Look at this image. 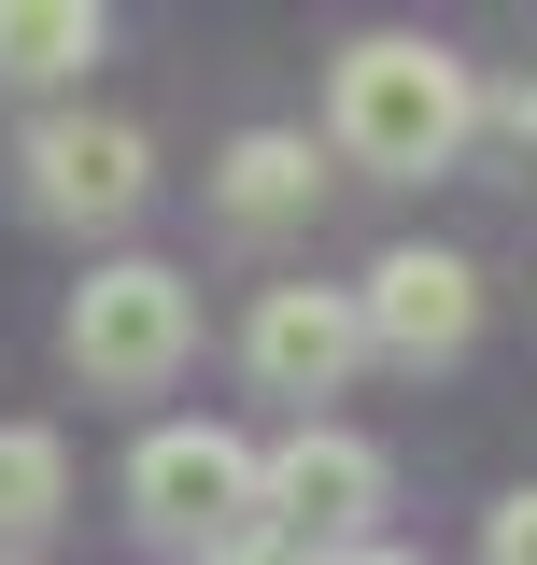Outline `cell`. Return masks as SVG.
<instances>
[{
    "instance_id": "obj_1",
    "label": "cell",
    "mask_w": 537,
    "mask_h": 565,
    "mask_svg": "<svg viewBox=\"0 0 537 565\" xmlns=\"http://www.w3.org/2000/svg\"><path fill=\"white\" fill-rule=\"evenodd\" d=\"M481 128V85L453 43H354L326 85V141L354 170H382V184H424V170H453Z\"/></svg>"
},
{
    "instance_id": "obj_2",
    "label": "cell",
    "mask_w": 537,
    "mask_h": 565,
    "mask_svg": "<svg viewBox=\"0 0 537 565\" xmlns=\"http://www.w3.org/2000/svg\"><path fill=\"white\" fill-rule=\"evenodd\" d=\"M128 509L170 537V552H227V537H255L268 523V452L255 438H227V424H156L128 467Z\"/></svg>"
},
{
    "instance_id": "obj_3",
    "label": "cell",
    "mask_w": 537,
    "mask_h": 565,
    "mask_svg": "<svg viewBox=\"0 0 537 565\" xmlns=\"http://www.w3.org/2000/svg\"><path fill=\"white\" fill-rule=\"evenodd\" d=\"M185 353H199V297H185V269H156V255H114V269L71 297V367L99 396H156Z\"/></svg>"
},
{
    "instance_id": "obj_4",
    "label": "cell",
    "mask_w": 537,
    "mask_h": 565,
    "mask_svg": "<svg viewBox=\"0 0 537 565\" xmlns=\"http://www.w3.org/2000/svg\"><path fill=\"white\" fill-rule=\"evenodd\" d=\"M368 509H382V452L354 438V424H297L283 452H268V523L283 537H312V552H368Z\"/></svg>"
},
{
    "instance_id": "obj_5",
    "label": "cell",
    "mask_w": 537,
    "mask_h": 565,
    "mask_svg": "<svg viewBox=\"0 0 537 565\" xmlns=\"http://www.w3.org/2000/svg\"><path fill=\"white\" fill-rule=\"evenodd\" d=\"M29 199L57 212V226H128V212L156 199V156H141V128H114V114H43V128H29Z\"/></svg>"
},
{
    "instance_id": "obj_6",
    "label": "cell",
    "mask_w": 537,
    "mask_h": 565,
    "mask_svg": "<svg viewBox=\"0 0 537 565\" xmlns=\"http://www.w3.org/2000/svg\"><path fill=\"white\" fill-rule=\"evenodd\" d=\"M354 311H368V340H382V353L439 367V353H467V326H481V269H467V255H439V241H397L382 269L354 282Z\"/></svg>"
},
{
    "instance_id": "obj_7",
    "label": "cell",
    "mask_w": 537,
    "mask_h": 565,
    "mask_svg": "<svg viewBox=\"0 0 537 565\" xmlns=\"http://www.w3.org/2000/svg\"><path fill=\"white\" fill-rule=\"evenodd\" d=\"M255 382L268 396H297V411H312V396H339V382H354V353H368V311H354V297H339V282H283V297H268L255 311Z\"/></svg>"
},
{
    "instance_id": "obj_8",
    "label": "cell",
    "mask_w": 537,
    "mask_h": 565,
    "mask_svg": "<svg viewBox=\"0 0 537 565\" xmlns=\"http://www.w3.org/2000/svg\"><path fill=\"white\" fill-rule=\"evenodd\" d=\"M312 184H326V170H312V141H297V128H241V141H227V212H241V226L312 212Z\"/></svg>"
},
{
    "instance_id": "obj_9",
    "label": "cell",
    "mask_w": 537,
    "mask_h": 565,
    "mask_svg": "<svg viewBox=\"0 0 537 565\" xmlns=\"http://www.w3.org/2000/svg\"><path fill=\"white\" fill-rule=\"evenodd\" d=\"M99 57V14L85 0H0V85H57Z\"/></svg>"
},
{
    "instance_id": "obj_10",
    "label": "cell",
    "mask_w": 537,
    "mask_h": 565,
    "mask_svg": "<svg viewBox=\"0 0 537 565\" xmlns=\"http://www.w3.org/2000/svg\"><path fill=\"white\" fill-rule=\"evenodd\" d=\"M57 509H71V452L43 424H0V537H43Z\"/></svg>"
},
{
    "instance_id": "obj_11",
    "label": "cell",
    "mask_w": 537,
    "mask_h": 565,
    "mask_svg": "<svg viewBox=\"0 0 537 565\" xmlns=\"http://www.w3.org/2000/svg\"><path fill=\"white\" fill-rule=\"evenodd\" d=\"M481 565H537V494H509V509L481 523Z\"/></svg>"
},
{
    "instance_id": "obj_12",
    "label": "cell",
    "mask_w": 537,
    "mask_h": 565,
    "mask_svg": "<svg viewBox=\"0 0 537 565\" xmlns=\"http://www.w3.org/2000/svg\"><path fill=\"white\" fill-rule=\"evenodd\" d=\"M212 565H326V552H312V537H283V523H255V537H227Z\"/></svg>"
},
{
    "instance_id": "obj_13",
    "label": "cell",
    "mask_w": 537,
    "mask_h": 565,
    "mask_svg": "<svg viewBox=\"0 0 537 565\" xmlns=\"http://www.w3.org/2000/svg\"><path fill=\"white\" fill-rule=\"evenodd\" d=\"M481 114H495V128H509V141L537 156V85H509V99H481Z\"/></svg>"
},
{
    "instance_id": "obj_14",
    "label": "cell",
    "mask_w": 537,
    "mask_h": 565,
    "mask_svg": "<svg viewBox=\"0 0 537 565\" xmlns=\"http://www.w3.org/2000/svg\"><path fill=\"white\" fill-rule=\"evenodd\" d=\"M339 565H410V552H339Z\"/></svg>"
}]
</instances>
